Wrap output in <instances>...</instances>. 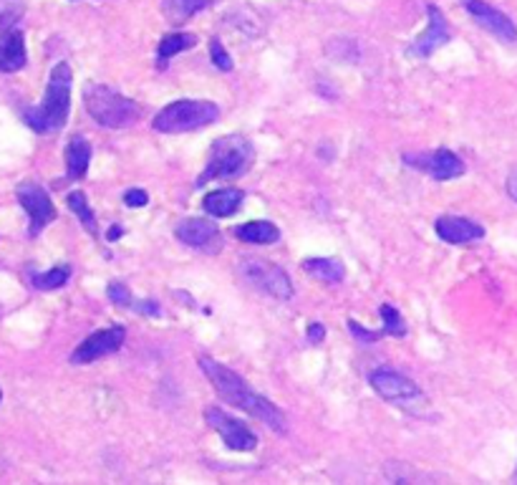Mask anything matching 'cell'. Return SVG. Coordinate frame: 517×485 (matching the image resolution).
Wrapping results in <instances>:
<instances>
[{"instance_id":"1","label":"cell","mask_w":517,"mask_h":485,"mask_svg":"<svg viewBox=\"0 0 517 485\" xmlns=\"http://www.w3.org/2000/svg\"><path fill=\"white\" fill-rule=\"evenodd\" d=\"M200 367H202V372L207 375V379H210L212 389L218 392L225 403L246 410L247 415H253L255 420H260V422H265L271 430H286V417H283V412H280L268 397H263L260 392L250 387L237 372H232L230 367L210 359V357H200Z\"/></svg>"},{"instance_id":"2","label":"cell","mask_w":517,"mask_h":485,"mask_svg":"<svg viewBox=\"0 0 517 485\" xmlns=\"http://www.w3.org/2000/svg\"><path fill=\"white\" fill-rule=\"evenodd\" d=\"M71 83L73 71L68 61H58L48 76V86L39 107H30L23 114L26 125L39 134H54L66 125L68 111H71Z\"/></svg>"},{"instance_id":"3","label":"cell","mask_w":517,"mask_h":485,"mask_svg":"<svg viewBox=\"0 0 517 485\" xmlns=\"http://www.w3.org/2000/svg\"><path fill=\"white\" fill-rule=\"evenodd\" d=\"M83 107L91 114L96 125L107 126V129H126V126L136 125L142 117L136 101L104 83L94 82L83 86Z\"/></svg>"},{"instance_id":"4","label":"cell","mask_w":517,"mask_h":485,"mask_svg":"<svg viewBox=\"0 0 517 485\" xmlns=\"http://www.w3.org/2000/svg\"><path fill=\"white\" fill-rule=\"evenodd\" d=\"M255 160V147L240 134H228L218 139L210 150L207 167L197 178V187H202L210 180H228V178H240L253 167Z\"/></svg>"},{"instance_id":"5","label":"cell","mask_w":517,"mask_h":485,"mask_svg":"<svg viewBox=\"0 0 517 485\" xmlns=\"http://www.w3.org/2000/svg\"><path fill=\"white\" fill-rule=\"evenodd\" d=\"M220 119V107L207 99H177L167 104L159 114L154 117V132L162 134H182V132H194L202 126L215 125Z\"/></svg>"},{"instance_id":"6","label":"cell","mask_w":517,"mask_h":485,"mask_svg":"<svg viewBox=\"0 0 517 485\" xmlns=\"http://www.w3.org/2000/svg\"><path fill=\"white\" fill-rule=\"evenodd\" d=\"M368 385L374 387L376 394H382L386 403L396 404L401 410H407L411 415H422L429 407V400L424 394L417 382H411L409 377L392 372V369H376L368 375Z\"/></svg>"},{"instance_id":"7","label":"cell","mask_w":517,"mask_h":485,"mask_svg":"<svg viewBox=\"0 0 517 485\" xmlns=\"http://www.w3.org/2000/svg\"><path fill=\"white\" fill-rule=\"evenodd\" d=\"M240 276L246 278L247 283L258 291L268 293L278 301H290L293 299V283L288 273L275 265L272 261H265V258H253V255H246L240 258Z\"/></svg>"},{"instance_id":"8","label":"cell","mask_w":517,"mask_h":485,"mask_svg":"<svg viewBox=\"0 0 517 485\" xmlns=\"http://www.w3.org/2000/svg\"><path fill=\"white\" fill-rule=\"evenodd\" d=\"M15 197L30 218V236H39L48 222L56 221L54 200L39 182L23 180L15 187Z\"/></svg>"},{"instance_id":"9","label":"cell","mask_w":517,"mask_h":485,"mask_svg":"<svg viewBox=\"0 0 517 485\" xmlns=\"http://www.w3.org/2000/svg\"><path fill=\"white\" fill-rule=\"evenodd\" d=\"M204 420H207V425H210L212 430L220 432V437L225 440V445H228L230 450H237V453L255 450L258 437H255V432L247 430L246 422H240V420H235V417H230L228 412H222L220 407H210V410L204 412Z\"/></svg>"},{"instance_id":"10","label":"cell","mask_w":517,"mask_h":485,"mask_svg":"<svg viewBox=\"0 0 517 485\" xmlns=\"http://www.w3.org/2000/svg\"><path fill=\"white\" fill-rule=\"evenodd\" d=\"M124 339H126L124 326H109V329L91 333L89 339H83L82 344L73 349L71 364H91L101 357H109L124 347Z\"/></svg>"},{"instance_id":"11","label":"cell","mask_w":517,"mask_h":485,"mask_svg":"<svg viewBox=\"0 0 517 485\" xmlns=\"http://www.w3.org/2000/svg\"><path fill=\"white\" fill-rule=\"evenodd\" d=\"M175 238L179 243H185L187 248L202 250V253H220L222 250V236L215 222L204 221V218H187L175 228Z\"/></svg>"},{"instance_id":"12","label":"cell","mask_w":517,"mask_h":485,"mask_svg":"<svg viewBox=\"0 0 517 485\" xmlns=\"http://www.w3.org/2000/svg\"><path fill=\"white\" fill-rule=\"evenodd\" d=\"M404 162L409 167L429 172L436 182L454 180V178L464 175V162L450 150H435V152L427 154H404Z\"/></svg>"},{"instance_id":"13","label":"cell","mask_w":517,"mask_h":485,"mask_svg":"<svg viewBox=\"0 0 517 485\" xmlns=\"http://www.w3.org/2000/svg\"><path fill=\"white\" fill-rule=\"evenodd\" d=\"M462 5L467 8V13L475 18L482 28H487L492 36H497L500 41L513 43L517 41V28L515 23L497 8H492L490 3L485 0H462Z\"/></svg>"},{"instance_id":"14","label":"cell","mask_w":517,"mask_h":485,"mask_svg":"<svg viewBox=\"0 0 517 485\" xmlns=\"http://www.w3.org/2000/svg\"><path fill=\"white\" fill-rule=\"evenodd\" d=\"M427 15H429V28H427L422 36L411 43V48H409V54L417 56V58H427V56H432L439 46H444V43L452 39L450 26H447V18H444V13L436 8L435 3H429V5H427Z\"/></svg>"},{"instance_id":"15","label":"cell","mask_w":517,"mask_h":485,"mask_svg":"<svg viewBox=\"0 0 517 485\" xmlns=\"http://www.w3.org/2000/svg\"><path fill=\"white\" fill-rule=\"evenodd\" d=\"M436 236L442 238L444 243L450 246H467V243H475L479 238H485V228L477 225L470 218H457V215H442L435 222Z\"/></svg>"},{"instance_id":"16","label":"cell","mask_w":517,"mask_h":485,"mask_svg":"<svg viewBox=\"0 0 517 485\" xmlns=\"http://www.w3.org/2000/svg\"><path fill=\"white\" fill-rule=\"evenodd\" d=\"M26 36L21 28H13L0 36V74H15L26 66Z\"/></svg>"},{"instance_id":"17","label":"cell","mask_w":517,"mask_h":485,"mask_svg":"<svg viewBox=\"0 0 517 485\" xmlns=\"http://www.w3.org/2000/svg\"><path fill=\"white\" fill-rule=\"evenodd\" d=\"M243 197L246 195L237 187H220V190H212V193L204 195L202 208L212 218H230V215H235L240 210Z\"/></svg>"},{"instance_id":"18","label":"cell","mask_w":517,"mask_h":485,"mask_svg":"<svg viewBox=\"0 0 517 485\" xmlns=\"http://www.w3.org/2000/svg\"><path fill=\"white\" fill-rule=\"evenodd\" d=\"M89 162H91V144L89 139L82 134H73L66 144V175L68 180H82L89 172Z\"/></svg>"},{"instance_id":"19","label":"cell","mask_w":517,"mask_h":485,"mask_svg":"<svg viewBox=\"0 0 517 485\" xmlns=\"http://www.w3.org/2000/svg\"><path fill=\"white\" fill-rule=\"evenodd\" d=\"M235 236L243 243H253V246H271L280 240V230L272 225L271 221H250L240 228H235Z\"/></svg>"},{"instance_id":"20","label":"cell","mask_w":517,"mask_h":485,"mask_svg":"<svg viewBox=\"0 0 517 485\" xmlns=\"http://www.w3.org/2000/svg\"><path fill=\"white\" fill-rule=\"evenodd\" d=\"M215 0H162V13L169 23H185Z\"/></svg>"},{"instance_id":"21","label":"cell","mask_w":517,"mask_h":485,"mask_svg":"<svg viewBox=\"0 0 517 485\" xmlns=\"http://www.w3.org/2000/svg\"><path fill=\"white\" fill-rule=\"evenodd\" d=\"M192 46H197V36L194 33H169V36H164L162 41H159V48H157V66L164 69L172 56L182 54V51H187Z\"/></svg>"},{"instance_id":"22","label":"cell","mask_w":517,"mask_h":485,"mask_svg":"<svg viewBox=\"0 0 517 485\" xmlns=\"http://www.w3.org/2000/svg\"><path fill=\"white\" fill-rule=\"evenodd\" d=\"M303 268L314 278H321V281L333 283V286L340 283L343 276H346V268H343L339 258H308V261H303Z\"/></svg>"},{"instance_id":"23","label":"cell","mask_w":517,"mask_h":485,"mask_svg":"<svg viewBox=\"0 0 517 485\" xmlns=\"http://www.w3.org/2000/svg\"><path fill=\"white\" fill-rule=\"evenodd\" d=\"M68 278H71V265L61 264L51 268V271H46V273H30V283L39 291H54V289L66 286Z\"/></svg>"},{"instance_id":"24","label":"cell","mask_w":517,"mask_h":485,"mask_svg":"<svg viewBox=\"0 0 517 485\" xmlns=\"http://www.w3.org/2000/svg\"><path fill=\"white\" fill-rule=\"evenodd\" d=\"M66 203H68V208L73 210L76 215H79V221H82V225L91 233V236H96L99 238V228H96V215H94V210L89 208V200H86V195L83 193H68V197H66Z\"/></svg>"},{"instance_id":"25","label":"cell","mask_w":517,"mask_h":485,"mask_svg":"<svg viewBox=\"0 0 517 485\" xmlns=\"http://www.w3.org/2000/svg\"><path fill=\"white\" fill-rule=\"evenodd\" d=\"M26 13L23 0H0V36L18 28V21Z\"/></svg>"},{"instance_id":"26","label":"cell","mask_w":517,"mask_h":485,"mask_svg":"<svg viewBox=\"0 0 517 485\" xmlns=\"http://www.w3.org/2000/svg\"><path fill=\"white\" fill-rule=\"evenodd\" d=\"M382 316H383V333H392V336H404L407 333V326L401 321V314L396 311L394 306L382 304Z\"/></svg>"},{"instance_id":"27","label":"cell","mask_w":517,"mask_h":485,"mask_svg":"<svg viewBox=\"0 0 517 485\" xmlns=\"http://www.w3.org/2000/svg\"><path fill=\"white\" fill-rule=\"evenodd\" d=\"M210 58H212V64L218 66L220 71H232V56L225 51V46H222V41L220 39H212L210 41Z\"/></svg>"},{"instance_id":"28","label":"cell","mask_w":517,"mask_h":485,"mask_svg":"<svg viewBox=\"0 0 517 485\" xmlns=\"http://www.w3.org/2000/svg\"><path fill=\"white\" fill-rule=\"evenodd\" d=\"M107 296H109L111 301L116 306H122V308H129V306L134 304L132 301V291H129V286L122 283V281H111L109 289H107Z\"/></svg>"},{"instance_id":"29","label":"cell","mask_w":517,"mask_h":485,"mask_svg":"<svg viewBox=\"0 0 517 485\" xmlns=\"http://www.w3.org/2000/svg\"><path fill=\"white\" fill-rule=\"evenodd\" d=\"M349 329H351V333H354L356 339L361 342V344H371V342H376V339H382V336H386L383 332H368V329H364V326H358L354 319L349 321Z\"/></svg>"},{"instance_id":"30","label":"cell","mask_w":517,"mask_h":485,"mask_svg":"<svg viewBox=\"0 0 517 485\" xmlns=\"http://www.w3.org/2000/svg\"><path fill=\"white\" fill-rule=\"evenodd\" d=\"M124 203H126L129 208H144V205L150 203V195L144 193V190H139V187H134V190H126V193H124Z\"/></svg>"},{"instance_id":"31","label":"cell","mask_w":517,"mask_h":485,"mask_svg":"<svg viewBox=\"0 0 517 485\" xmlns=\"http://www.w3.org/2000/svg\"><path fill=\"white\" fill-rule=\"evenodd\" d=\"M323 336H326V329H323V324H318V321H311V324H308V342H311V344H321V342H323Z\"/></svg>"},{"instance_id":"32","label":"cell","mask_w":517,"mask_h":485,"mask_svg":"<svg viewBox=\"0 0 517 485\" xmlns=\"http://www.w3.org/2000/svg\"><path fill=\"white\" fill-rule=\"evenodd\" d=\"M134 308L139 314H147V316H159L162 314V306L157 301H139V304H134Z\"/></svg>"},{"instance_id":"33","label":"cell","mask_w":517,"mask_h":485,"mask_svg":"<svg viewBox=\"0 0 517 485\" xmlns=\"http://www.w3.org/2000/svg\"><path fill=\"white\" fill-rule=\"evenodd\" d=\"M507 195L517 200V167L510 172V178H507Z\"/></svg>"},{"instance_id":"34","label":"cell","mask_w":517,"mask_h":485,"mask_svg":"<svg viewBox=\"0 0 517 485\" xmlns=\"http://www.w3.org/2000/svg\"><path fill=\"white\" fill-rule=\"evenodd\" d=\"M124 236V230L122 228H119V225H111L109 228V233H107V240H109V243H114V240H116V238H122Z\"/></svg>"},{"instance_id":"35","label":"cell","mask_w":517,"mask_h":485,"mask_svg":"<svg viewBox=\"0 0 517 485\" xmlns=\"http://www.w3.org/2000/svg\"><path fill=\"white\" fill-rule=\"evenodd\" d=\"M0 400H3V392H0Z\"/></svg>"},{"instance_id":"36","label":"cell","mask_w":517,"mask_h":485,"mask_svg":"<svg viewBox=\"0 0 517 485\" xmlns=\"http://www.w3.org/2000/svg\"><path fill=\"white\" fill-rule=\"evenodd\" d=\"M515 481H517V475H515Z\"/></svg>"}]
</instances>
